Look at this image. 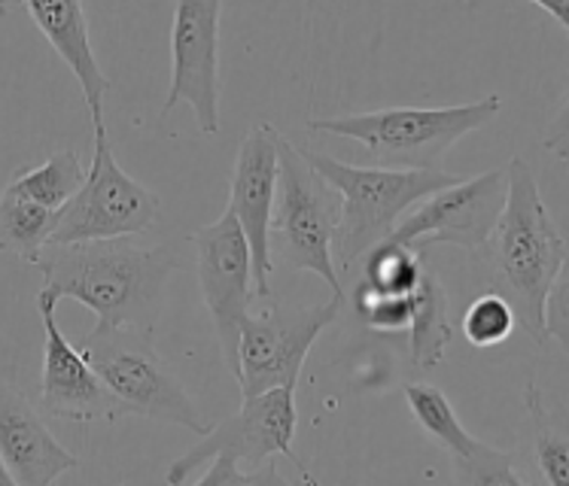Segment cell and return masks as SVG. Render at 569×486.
<instances>
[{"mask_svg":"<svg viewBox=\"0 0 569 486\" xmlns=\"http://www.w3.org/2000/svg\"><path fill=\"white\" fill-rule=\"evenodd\" d=\"M43 274L40 292L64 302L73 298L94 313V328H134L152 335L162 313L164 286L177 267V250L134 246L119 241L47 246L37 265Z\"/></svg>","mask_w":569,"mask_h":486,"instance_id":"6da1fadb","label":"cell"},{"mask_svg":"<svg viewBox=\"0 0 569 486\" xmlns=\"http://www.w3.org/2000/svg\"><path fill=\"white\" fill-rule=\"evenodd\" d=\"M485 246L497 271L493 292L509 302L515 323L542 344V307L555 280L567 271L569 250L523 159H511L506 168V204Z\"/></svg>","mask_w":569,"mask_h":486,"instance_id":"7a4b0ae2","label":"cell"},{"mask_svg":"<svg viewBox=\"0 0 569 486\" xmlns=\"http://www.w3.org/2000/svg\"><path fill=\"white\" fill-rule=\"evenodd\" d=\"M305 164L320 180L332 185L341 198L336 237H332V265L341 274L360 265L372 246L383 243L408 210L427 201L460 176L448 171H387V168H353L326 155V152L299 150Z\"/></svg>","mask_w":569,"mask_h":486,"instance_id":"3957f363","label":"cell"},{"mask_svg":"<svg viewBox=\"0 0 569 486\" xmlns=\"http://www.w3.org/2000/svg\"><path fill=\"white\" fill-rule=\"evenodd\" d=\"M500 110V94H488L457 107H387L353 117L308 119V131L357 140L387 171H442L445 152L493 122Z\"/></svg>","mask_w":569,"mask_h":486,"instance_id":"277c9868","label":"cell"},{"mask_svg":"<svg viewBox=\"0 0 569 486\" xmlns=\"http://www.w3.org/2000/svg\"><path fill=\"white\" fill-rule=\"evenodd\" d=\"M73 347L104 381L110 395L126 407V414L183 426L196 432L198 438L210 428L183 381L156 353L152 335L134 328H92Z\"/></svg>","mask_w":569,"mask_h":486,"instance_id":"5b68a950","label":"cell"},{"mask_svg":"<svg viewBox=\"0 0 569 486\" xmlns=\"http://www.w3.org/2000/svg\"><path fill=\"white\" fill-rule=\"evenodd\" d=\"M278 155V207L271 213V234L278 237L274 253L296 271H311L326 280L332 295H348L332 265V237L341 216V198L305 164L299 146H292L287 138H280Z\"/></svg>","mask_w":569,"mask_h":486,"instance_id":"8992f818","label":"cell"},{"mask_svg":"<svg viewBox=\"0 0 569 486\" xmlns=\"http://www.w3.org/2000/svg\"><path fill=\"white\" fill-rule=\"evenodd\" d=\"M94 128L92 164L86 168V183L59 213V225L47 246L68 243L119 241L150 229L159 213V198L119 168L110 150L104 122Z\"/></svg>","mask_w":569,"mask_h":486,"instance_id":"52a82bcc","label":"cell"},{"mask_svg":"<svg viewBox=\"0 0 569 486\" xmlns=\"http://www.w3.org/2000/svg\"><path fill=\"white\" fill-rule=\"evenodd\" d=\"M348 295H332L315 307H290L274 304L241 323L238 337V386L244 398L262 395L278 386H299V374L323 335V328L336 323Z\"/></svg>","mask_w":569,"mask_h":486,"instance_id":"ba28073f","label":"cell"},{"mask_svg":"<svg viewBox=\"0 0 569 486\" xmlns=\"http://www.w3.org/2000/svg\"><path fill=\"white\" fill-rule=\"evenodd\" d=\"M296 426H299L296 386H278V389L244 398L238 414L210 426L198 444H192L180 459L168 465L164 484H187L196 468L213 463L217 456H226L232 463H250L253 472L274 456L296 463L299 459L292 453Z\"/></svg>","mask_w":569,"mask_h":486,"instance_id":"9c48e42d","label":"cell"},{"mask_svg":"<svg viewBox=\"0 0 569 486\" xmlns=\"http://www.w3.org/2000/svg\"><path fill=\"white\" fill-rule=\"evenodd\" d=\"M196 246V267L201 298L220 337L226 371L238 381V337L253 298V265L244 232L229 210L217 222L189 234Z\"/></svg>","mask_w":569,"mask_h":486,"instance_id":"30bf717a","label":"cell"},{"mask_svg":"<svg viewBox=\"0 0 569 486\" xmlns=\"http://www.w3.org/2000/svg\"><path fill=\"white\" fill-rule=\"evenodd\" d=\"M502 204L506 171H488L420 201L418 207L399 220L387 241L408 246L415 253H423L432 243H451L466 253H478L500 220Z\"/></svg>","mask_w":569,"mask_h":486,"instance_id":"8fae6325","label":"cell"},{"mask_svg":"<svg viewBox=\"0 0 569 486\" xmlns=\"http://www.w3.org/2000/svg\"><path fill=\"white\" fill-rule=\"evenodd\" d=\"M220 12L217 0H180L171 24V85L162 119L189 104L201 134H220Z\"/></svg>","mask_w":569,"mask_h":486,"instance_id":"7c38bea8","label":"cell"},{"mask_svg":"<svg viewBox=\"0 0 569 486\" xmlns=\"http://www.w3.org/2000/svg\"><path fill=\"white\" fill-rule=\"evenodd\" d=\"M280 134L278 128L262 122L253 128L234 159L232 183H229V213H232L244 241L250 246V265H253V290L259 298L271 295V213H274V198H278L280 180Z\"/></svg>","mask_w":569,"mask_h":486,"instance_id":"4fadbf2b","label":"cell"},{"mask_svg":"<svg viewBox=\"0 0 569 486\" xmlns=\"http://www.w3.org/2000/svg\"><path fill=\"white\" fill-rule=\"evenodd\" d=\"M37 311L43 320V381H40V411L68 423H98L126 417V407L110 395L104 381L82 360L73 341L59 328V302L37 292Z\"/></svg>","mask_w":569,"mask_h":486,"instance_id":"5bb4252c","label":"cell"},{"mask_svg":"<svg viewBox=\"0 0 569 486\" xmlns=\"http://www.w3.org/2000/svg\"><path fill=\"white\" fill-rule=\"evenodd\" d=\"M0 459L19 486H56L80 465L49 432L40 407L7 374H0Z\"/></svg>","mask_w":569,"mask_h":486,"instance_id":"9a60e30c","label":"cell"},{"mask_svg":"<svg viewBox=\"0 0 569 486\" xmlns=\"http://www.w3.org/2000/svg\"><path fill=\"white\" fill-rule=\"evenodd\" d=\"M24 12L34 19L40 34L47 37L49 47L56 49V55L68 64L70 73L80 82L86 107L92 113V125H101L110 80L94 59L86 10L73 0H31V3H24Z\"/></svg>","mask_w":569,"mask_h":486,"instance_id":"2e32d148","label":"cell"},{"mask_svg":"<svg viewBox=\"0 0 569 486\" xmlns=\"http://www.w3.org/2000/svg\"><path fill=\"white\" fill-rule=\"evenodd\" d=\"M408 332H411V341H408L411 365L423 371L439 368L448 356V347H451L453 325L448 292L432 271H423L418 290L411 292Z\"/></svg>","mask_w":569,"mask_h":486,"instance_id":"e0dca14e","label":"cell"},{"mask_svg":"<svg viewBox=\"0 0 569 486\" xmlns=\"http://www.w3.org/2000/svg\"><path fill=\"white\" fill-rule=\"evenodd\" d=\"M82 183H86V168H82L80 155L73 150H59L37 168L16 171L7 189L16 192V195L28 198V201H34L37 207L61 213L73 201V195L80 192Z\"/></svg>","mask_w":569,"mask_h":486,"instance_id":"ac0fdd59","label":"cell"},{"mask_svg":"<svg viewBox=\"0 0 569 486\" xmlns=\"http://www.w3.org/2000/svg\"><path fill=\"white\" fill-rule=\"evenodd\" d=\"M56 225H59V213L37 207L34 201L16 195L10 189L0 192V253L37 265L40 253L52 241Z\"/></svg>","mask_w":569,"mask_h":486,"instance_id":"d6986e66","label":"cell"},{"mask_svg":"<svg viewBox=\"0 0 569 486\" xmlns=\"http://www.w3.org/2000/svg\"><path fill=\"white\" fill-rule=\"evenodd\" d=\"M402 393H406L408 411H411L415 423H418L445 453H451V459H460V456H469V453H472L478 438H472V435L466 432L463 423L453 414L448 395H445L439 386H432V383L427 381L406 383Z\"/></svg>","mask_w":569,"mask_h":486,"instance_id":"ffe728a7","label":"cell"},{"mask_svg":"<svg viewBox=\"0 0 569 486\" xmlns=\"http://www.w3.org/2000/svg\"><path fill=\"white\" fill-rule=\"evenodd\" d=\"M423 259L408 246L383 241L372 246L369 253L360 259V280L357 286L383 295H411L418 290L420 277H423Z\"/></svg>","mask_w":569,"mask_h":486,"instance_id":"44dd1931","label":"cell"},{"mask_svg":"<svg viewBox=\"0 0 569 486\" xmlns=\"http://www.w3.org/2000/svg\"><path fill=\"white\" fill-rule=\"evenodd\" d=\"M523 405L530 411L536 463H539V472L546 477V486H569L567 428L551 419L546 407V395L536 386V381H527V386H523Z\"/></svg>","mask_w":569,"mask_h":486,"instance_id":"7402d4cb","label":"cell"},{"mask_svg":"<svg viewBox=\"0 0 569 486\" xmlns=\"http://www.w3.org/2000/svg\"><path fill=\"white\" fill-rule=\"evenodd\" d=\"M515 313L497 292H481L463 313V335L472 347H500L515 332Z\"/></svg>","mask_w":569,"mask_h":486,"instance_id":"603a6c76","label":"cell"},{"mask_svg":"<svg viewBox=\"0 0 569 486\" xmlns=\"http://www.w3.org/2000/svg\"><path fill=\"white\" fill-rule=\"evenodd\" d=\"M453 480L457 486H527L523 477L515 472L509 453L476 441L469 456L453 459Z\"/></svg>","mask_w":569,"mask_h":486,"instance_id":"cb8c5ba5","label":"cell"},{"mask_svg":"<svg viewBox=\"0 0 569 486\" xmlns=\"http://www.w3.org/2000/svg\"><path fill=\"white\" fill-rule=\"evenodd\" d=\"M350 307L357 320L375 332H402L411 323V295H383V292L353 286Z\"/></svg>","mask_w":569,"mask_h":486,"instance_id":"d4e9b609","label":"cell"},{"mask_svg":"<svg viewBox=\"0 0 569 486\" xmlns=\"http://www.w3.org/2000/svg\"><path fill=\"white\" fill-rule=\"evenodd\" d=\"M569 274L563 271L548 292L542 307V332L551 341H558L560 350H569Z\"/></svg>","mask_w":569,"mask_h":486,"instance_id":"484cf974","label":"cell"},{"mask_svg":"<svg viewBox=\"0 0 569 486\" xmlns=\"http://www.w3.org/2000/svg\"><path fill=\"white\" fill-rule=\"evenodd\" d=\"M196 486H250V475L241 472V465L226 459V456H217L210 463L208 475L201 477Z\"/></svg>","mask_w":569,"mask_h":486,"instance_id":"4316f807","label":"cell"},{"mask_svg":"<svg viewBox=\"0 0 569 486\" xmlns=\"http://www.w3.org/2000/svg\"><path fill=\"white\" fill-rule=\"evenodd\" d=\"M250 486H305V484H290V480L278 472V465L266 463V465H259L256 472H250Z\"/></svg>","mask_w":569,"mask_h":486,"instance_id":"83f0119b","label":"cell"},{"mask_svg":"<svg viewBox=\"0 0 569 486\" xmlns=\"http://www.w3.org/2000/svg\"><path fill=\"white\" fill-rule=\"evenodd\" d=\"M533 3L539 10H546L548 16H555L560 28L569 34V0H558V3L555 0H533Z\"/></svg>","mask_w":569,"mask_h":486,"instance_id":"f1b7e54d","label":"cell"},{"mask_svg":"<svg viewBox=\"0 0 569 486\" xmlns=\"http://www.w3.org/2000/svg\"><path fill=\"white\" fill-rule=\"evenodd\" d=\"M292 465H296V468L302 472V484H305V486H323V484H320V480H317L315 475H311V472H308V468H305L302 463H299V459H296V463H292Z\"/></svg>","mask_w":569,"mask_h":486,"instance_id":"f546056e","label":"cell"},{"mask_svg":"<svg viewBox=\"0 0 569 486\" xmlns=\"http://www.w3.org/2000/svg\"><path fill=\"white\" fill-rule=\"evenodd\" d=\"M0 486H19L16 484V477L10 475V468L3 465V459H0Z\"/></svg>","mask_w":569,"mask_h":486,"instance_id":"4dcf8cb0","label":"cell"},{"mask_svg":"<svg viewBox=\"0 0 569 486\" xmlns=\"http://www.w3.org/2000/svg\"><path fill=\"white\" fill-rule=\"evenodd\" d=\"M117 486H128V484H117Z\"/></svg>","mask_w":569,"mask_h":486,"instance_id":"1f68e13d","label":"cell"}]
</instances>
